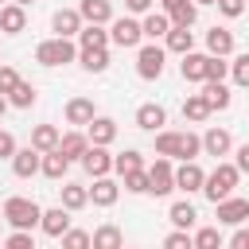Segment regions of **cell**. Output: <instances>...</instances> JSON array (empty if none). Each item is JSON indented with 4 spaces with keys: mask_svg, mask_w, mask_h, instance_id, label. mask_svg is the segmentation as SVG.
Returning a JSON list of instances; mask_svg holds the SVG:
<instances>
[{
    "mask_svg": "<svg viewBox=\"0 0 249 249\" xmlns=\"http://www.w3.org/2000/svg\"><path fill=\"white\" fill-rule=\"evenodd\" d=\"M202 152V136H195L191 128H183V132H171V128H160L156 132V156H163V160H195Z\"/></svg>",
    "mask_w": 249,
    "mask_h": 249,
    "instance_id": "6da1fadb",
    "label": "cell"
},
{
    "mask_svg": "<svg viewBox=\"0 0 249 249\" xmlns=\"http://www.w3.org/2000/svg\"><path fill=\"white\" fill-rule=\"evenodd\" d=\"M39 218H43V206H39L35 198H23V195H12V198H4V222H8L12 230H19V233H31V230L39 226Z\"/></svg>",
    "mask_w": 249,
    "mask_h": 249,
    "instance_id": "7a4b0ae2",
    "label": "cell"
},
{
    "mask_svg": "<svg viewBox=\"0 0 249 249\" xmlns=\"http://www.w3.org/2000/svg\"><path fill=\"white\" fill-rule=\"evenodd\" d=\"M237 179H241V171H237L233 163H218V167L206 175V183H202V195H206L210 202H222V198H230V195H233Z\"/></svg>",
    "mask_w": 249,
    "mask_h": 249,
    "instance_id": "3957f363",
    "label": "cell"
},
{
    "mask_svg": "<svg viewBox=\"0 0 249 249\" xmlns=\"http://www.w3.org/2000/svg\"><path fill=\"white\" fill-rule=\"evenodd\" d=\"M78 58V47H74V39H43L39 47H35V62L39 66H66V62H74Z\"/></svg>",
    "mask_w": 249,
    "mask_h": 249,
    "instance_id": "277c9868",
    "label": "cell"
},
{
    "mask_svg": "<svg viewBox=\"0 0 249 249\" xmlns=\"http://www.w3.org/2000/svg\"><path fill=\"white\" fill-rule=\"evenodd\" d=\"M163 62H167V51H163L160 43H144V47L136 51V74H140L144 82H156V78L163 74Z\"/></svg>",
    "mask_w": 249,
    "mask_h": 249,
    "instance_id": "5b68a950",
    "label": "cell"
},
{
    "mask_svg": "<svg viewBox=\"0 0 249 249\" xmlns=\"http://www.w3.org/2000/svg\"><path fill=\"white\" fill-rule=\"evenodd\" d=\"M144 171H148V195L163 198V195H171V191H175V163H171V160L156 156V163H152V167H144Z\"/></svg>",
    "mask_w": 249,
    "mask_h": 249,
    "instance_id": "8992f818",
    "label": "cell"
},
{
    "mask_svg": "<svg viewBox=\"0 0 249 249\" xmlns=\"http://www.w3.org/2000/svg\"><path fill=\"white\" fill-rule=\"evenodd\" d=\"M214 214H218V226H241V222L249 218V198L230 195V198L214 202Z\"/></svg>",
    "mask_w": 249,
    "mask_h": 249,
    "instance_id": "52a82bcc",
    "label": "cell"
},
{
    "mask_svg": "<svg viewBox=\"0 0 249 249\" xmlns=\"http://www.w3.org/2000/svg\"><path fill=\"white\" fill-rule=\"evenodd\" d=\"M109 39H113L117 47H140V43H144V31H140V23H136V19L121 16V19H113V23H109Z\"/></svg>",
    "mask_w": 249,
    "mask_h": 249,
    "instance_id": "ba28073f",
    "label": "cell"
},
{
    "mask_svg": "<svg viewBox=\"0 0 249 249\" xmlns=\"http://www.w3.org/2000/svg\"><path fill=\"white\" fill-rule=\"evenodd\" d=\"M202 183H206V171H202L195 160H187V163H179V167H175V191L195 195V191H202Z\"/></svg>",
    "mask_w": 249,
    "mask_h": 249,
    "instance_id": "9c48e42d",
    "label": "cell"
},
{
    "mask_svg": "<svg viewBox=\"0 0 249 249\" xmlns=\"http://www.w3.org/2000/svg\"><path fill=\"white\" fill-rule=\"evenodd\" d=\"M51 27H54V39H74L86 23H82L78 8H58V12L51 16Z\"/></svg>",
    "mask_w": 249,
    "mask_h": 249,
    "instance_id": "30bf717a",
    "label": "cell"
},
{
    "mask_svg": "<svg viewBox=\"0 0 249 249\" xmlns=\"http://www.w3.org/2000/svg\"><path fill=\"white\" fill-rule=\"evenodd\" d=\"M86 140H89L93 148H109V144L117 140V121H113V117H93V121L86 124Z\"/></svg>",
    "mask_w": 249,
    "mask_h": 249,
    "instance_id": "8fae6325",
    "label": "cell"
},
{
    "mask_svg": "<svg viewBox=\"0 0 249 249\" xmlns=\"http://www.w3.org/2000/svg\"><path fill=\"white\" fill-rule=\"evenodd\" d=\"M163 16L171 27H191L198 19V8H195V0H163Z\"/></svg>",
    "mask_w": 249,
    "mask_h": 249,
    "instance_id": "7c38bea8",
    "label": "cell"
},
{
    "mask_svg": "<svg viewBox=\"0 0 249 249\" xmlns=\"http://www.w3.org/2000/svg\"><path fill=\"white\" fill-rule=\"evenodd\" d=\"M78 16H82V23L105 27V23H113V4L109 0H82L78 4Z\"/></svg>",
    "mask_w": 249,
    "mask_h": 249,
    "instance_id": "4fadbf2b",
    "label": "cell"
},
{
    "mask_svg": "<svg viewBox=\"0 0 249 249\" xmlns=\"http://www.w3.org/2000/svg\"><path fill=\"white\" fill-rule=\"evenodd\" d=\"M82 167H86V175L105 179V175L113 171V156H109V148H93V144H89V152L82 156Z\"/></svg>",
    "mask_w": 249,
    "mask_h": 249,
    "instance_id": "5bb4252c",
    "label": "cell"
},
{
    "mask_svg": "<svg viewBox=\"0 0 249 249\" xmlns=\"http://www.w3.org/2000/svg\"><path fill=\"white\" fill-rule=\"evenodd\" d=\"M163 124H167V109H163V105L148 101V105L136 109V128H144V132H160Z\"/></svg>",
    "mask_w": 249,
    "mask_h": 249,
    "instance_id": "9a60e30c",
    "label": "cell"
},
{
    "mask_svg": "<svg viewBox=\"0 0 249 249\" xmlns=\"http://www.w3.org/2000/svg\"><path fill=\"white\" fill-rule=\"evenodd\" d=\"M230 148H233L230 128H218V124H214V128H206V132H202V152H206V156H214V160H218V156H226Z\"/></svg>",
    "mask_w": 249,
    "mask_h": 249,
    "instance_id": "2e32d148",
    "label": "cell"
},
{
    "mask_svg": "<svg viewBox=\"0 0 249 249\" xmlns=\"http://www.w3.org/2000/svg\"><path fill=\"white\" fill-rule=\"evenodd\" d=\"M39 163H43V156L27 144V148H19L16 156H12V171H16V179H31V175H39Z\"/></svg>",
    "mask_w": 249,
    "mask_h": 249,
    "instance_id": "e0dca14e",
    "label": "cell"
},
{
    "mask_svg": "<svg viewBox=\"0 0 249 249\" xmlns=\"http://www.w3.org/2000/svg\"><path fill=\"white\" fill-rule=\"evenodd\" d=\"M39 230H43L47 237H62V233L70 230V210H62V206H51V210H43V218H39Z\"/></svg>",
    "mask_w": 249,
    "mask_h": 249,
    "instance_id": "ac0fdd59",
    "label": "cell"
},
{
    "mask_svg": "<svg viewBox=\"0 0 249 249\" xmlns=\"http://www.w3.org/2000/svg\"><path fill=\"white\" fill-rule=\"evenodd\" d=\"M206 54H214V58L233 54V31L230 27H210L206 31Z\"/></svg>",
    "mask_w": 249,
    "mask_h": 249,
    "instance_id": "d6986e66",
    "label": "cell"
},
{
    "mask_svg": "<svg viewBox=\"0 0 249 249\" xmlns=\"http://www.w3.org/2000/svg\"><path fill=\"white\" fill-rule=\"evenodd\" d=\"M58 140H62L58 124H35V128H31V148H35L39 156L54 152V148H58Z\"/></svg>",
    "mask_w": 249,
    "mask_h": 249,
    "instance_id": "ffe728a7",
    "label": "cell"
},
{
    "mask_svg": "<svg viewBox=\"0 0 249 249\" xmlns=\"http://www.w3.org/2000/svg\"><path fill=\"white\" fill-rule=\"evenodd\" d=\"M89 249H124V237H121V226L105 222L89 233Z\"/></svg>",
    "mask_w": 249,
    "mask_h": 249,
    "instance_id": "44dd1931",
    "label": "cell"
},
{
    "mask_svg": "<svg viewBox=\"0 0 249 249\" xmlns=\"http://www.w3.org/2000/svg\"><path fill=\"white\" fill-rule=\"evenodd\" d=\"M23 27H27V8L4 4V8H0V31H4V35H19Z\"/></svg>",
    "mask_w": 249,
    "mask_h": 249,
    "instance_id": "7402d4cb",
    "label": "cell"
},
{
    "mask_svg": "<svg viewBox=\"0 0 249 249\" xmlns=\"http://www.w3.org/2000/svg\"><path fill=\"white\" fill-rule=\"evenodd\" d=\"M121 198V187H117V179H93V187H89V202L93 206H113Z\"/></svg>",
    "mask_w": 249,
    "mask_h": 249,
    "instance_id": "603a6c76",
    "label": "cell"
},
{
    "mask_svg": "<svg viewBox=\"0 0 249 249\" xmlns=\"http://www.w3.org/2000/svg\"><path fill=\"white\" fill-rule=\"evenodd\" d=\"M78 51H109V31L86 23V27L78 31Z\"/></svg>",
    "mask_w": 249,
    "mask_h": 249,
    "instance_id": "cb8c5ba5",
    "label": "cell"
},
{
    "mask_svg": "<svg viewBox=\"0 0 249 249\" xmlns=\"http://www.w3.org/2000/svg\"><path fill=\"white\" fill-rule=\"evenodd\" d=\"M93 117H97V109H93L89 97H70L66 101V124H89Z\"/></svg>",
    "mask_w": 249,
    "mask_h": 249,
    "instance_id": "d4e9b609",
    "label": "cell"
},
{
    "mask_svg": "<svg viewBox=\"0 0 249 249\" xmlns=\"http://www.w3.org/2000/svg\"><path fill=\"white\" fill-rule=\"evenodd\" d=\"M195 218H198V210H195V202H187V198L171 202V210H167V222H171L175 230H183V233L195 226Z\"/></svg>",
    "mask_w": 249,
    "mask_h": 249,
    "instance_id": "484cf974",
    "label": "cell"
},
{
    "mask_svg": "<svg viewBox=\"0 0 249 249\" xmlns=\"http://www.w3.org/2000/svg\"><path fill=\"white\" fill-rule=\"evenodd\" d=\"M163 51H175V54H191L195 51V31L191 27H171L167 35H163Z\"/></svg>",
    "mask_w": 249,
    "mask_h": 249,
    "instance_id": "4316f807",
    "label": "cell"
},
{
    "mask_svg": "<svg viewBox=\"0 0 249 249\" xmlns=\"http://www.w3.org/2000/svg\"><path fill=\"white\" fill-rule=\"evenodd\" d=\"M206 58H210V54H198V51L183 54V62H179V74H183L187 82H206Z\"/></svg>",
    "mask_w": 249,
    "mask_h": 249,
    "instance_id": "83f0119b",
    "label": "cell"
},
{
    "mask_svg": "<svg viewBox=\"0 0 249 249\" xmlns=\"http://www.w3.org/2000/svg\"><path fill=\"white\" fill-rule=\"evenodd\" d=\"M58 152H62L70 163H74V160L82 163V156L89 152V140H86V132H66V136L58 140Z\"/></svg>",
    "mask_w": 249,
    "mask_h": 249,
    "instance_id": "f1b7e54d",
    "label": "cell"
},
{
    "mask_svg": "<svg viewBox=\"0 0 249 249\" xmlns=\"http://www.w3.org/2000/svg\"><path fill=\"white\" fill-rule=\"evenodd\" d=\"M140 31H144V39H152V43H156V39H163V35L171 31V23H167V16H163V12H148V16L140 19Z\"/></svg>",
    "mask_w": 249,
    "mask_h": 249,
    "instance_id": "f546056e",
    "label": "cell"
},
{
    "mask_svg": "<svg viewBox=\"0 0 249 249\" xmlns=\"http://www.w3.org/2000/svg\"><path fill=\"white\" fill-rule=\"evenodd\" d=\"M202 97H206V105H210V113L214 109H230V89H226V82H202Z\"/></svg>",
    "mask_w": 249,
    "mask_h": 249,
    "instance_id": "4dcf8cb0",
    "label": "cell"
},
{
    "mask_svg": "<svg viewBox=\"0 0 249 249\" xmlns=\"http://www.w3.org/2000/svg\"><path fill=\"white\" fill-rule=\"evenodd\" d=\"M39 171L47 175V179H66V171H70V160L54 148V152H47L43 156V163H39Z\"/></svg>",
    "mask_w": 249,
    "mask_h": 249,
    "instance_id": "1f68e13d",
    "label": "cell"
},
{
    "mask_svg": "<svg viewBox=\"0 0 249 249\" xmlns=\"http://www.w3.org/2000/svg\"><path fill=\"white\" fill-rule=\"evenodd\" d=\"M58 191H62V202H58L62 210H82V206L89 202V187H78V183H62Z\"/></svg>",
    "mask_w": 249,
    "mask_h": 249,
    "instance_id": "d6a6232c",
    "label": "cell"
},
{
    "mask_svg": "<svg viewBox=\"0 0 249 249\" xmlns=\"http://www.w3.org/2000/svg\"><path fill=\"white\" fill-rule=\"evenodd\" d=\"M113 171L124 179V175H132V171H144V156L136 152V148H128V152H121V156H113Z\"/></svg>",
    "mask_w": 249,
    "mask_h": 249,
    "instance_id": "836d02e7",
    "label": "cell"
},
{
    "mask_svg": "<svg viewBox=\"0 0 249 249\" xmlns=\"http://www.w3.org/2000/svg\"><path fill=\"white\" fill-rule=\"evenodd\" d=\"M183 117H187V121H195V124H202V121L210 117L206 97H202V93H187V101H183Z\"/></svg>",
    "mask_w": 249,
    "mask_h": 249,
    "instance_id": "e575fe53",
    "label": "cell"
},
{
    "mask_svg": "<svg viewBox=\"0 0 249 249\" xmlns=\"http://www.w3.org/2000/svg\"><path fill=\"white\" fill-rule=\"evenodd\" d=\"M78 62L89 74H105L109 70V51H78Z\"/></svg>",
    "mask_w": 249,
    "mask_h": 249,
    "instance_id": "d590c367",
    "label": "cell"
},
{
    "mask_svg": "<svg viewBox=\"0 0 249 249\" xmlns=\"http://www.w3.org/2000/svg\"><path fill=\"white\" fill-rule=\"evenodd\" d=\"M195 249H222L226 241H222V230L218 226H202V230H195Z\"/></svg>",
    "mask_w": 249,
    "mask_h": 249,
    "instance_id": "8d00e7d4",
    "label": "cell"
},
{
    "mask_svg": "<svg viewBox=\"0 0 249 249\" xmlns=\"http://www.w3.org/2000/svg\"><path fill=\"white\" fill-rule=\"evenodd\" d=\"M35 97H39V93H35V86H31V82H19V86L8 93V105H16V109H31V105H35Z\"/></svg>",
    "mask_w": 249,
    "mask_h": 249,
    "instance_id": "74e56055",
    "label": "cell"
},
{
    "mask_svg": "<svg viewBox=\"0 0 249 249\" xmlns=\"http://www.w3.org/2000/svg\"><path fill=\"white\" fill-rule=\"evenodd\" d=\"M230 78H233L241 89H249V51H245V54H237V58L230 62Z\"/></svg>",
    "mask_w": 249,
    "mask_h": 249,
    "instance_id": "f35d334b",
    "label": "cell"
},
{
    "mask_svg": "<svg viewBox=\"0 0 249 249\" xmlns=\"http://www.w3.org/2000/svg\"><path fill=\"white\" fill-rule=\"evenodd\" d=\"M58 241H62V249H89V233H86V230H74V226H70Z\"/></svg>",
    "mask_w": 249,
    "mask_h": 249,
    "instance_id": "ab89813d",
    "label": "cell"
},
{
    "mask_svg": "<svg viewBox=\"0 0 249 249\" xmlns=\"http://www.w3.org/2000/svg\"><path fill=\"white\" fill-rule=\"evenodd\" d=\"M19 82H23V78L16 74V66H8V62H4V66H0V97H8Z\"/></svg>",
    "mask_w": 249,
    "mask_h": 249,
    "instance_id": "60d3db41",
    "label": "cell"
},
{
    "mask_svg": "<svg viewBox=\"0 0 249 249\" xmlns=\"http://www.w3.org/2000/svg\"><path fill=\"white\" fill-rule=\"evenodd\" d=\"M226 74H230V62H226V58H214V54H210V58H206V82H222Z\"/></svg>",
    "mask_w": 249,
    "mask_h": 249,
    "instance_id": "b9f144b4",
    "label": "cell"
},
{
    "mask_svg": "<svg viewBox=\"0 0 249 249\" xmlns=\"http://www.w3.org/2000/svg\"><path fill=\"white\" fill-rule=\"evenodd\" d=\"M124 191H132V195H148V171H132V175H124Z\"/></svg>",
    "mask_w": 249,
    "mask_h": 249,
    "instance_id": "7bdbcfd3",
    "label": "cell"
},
{
    "mask_svg": "<svg viewBox=\"0 0 249 249\" xmlns=\"http://www.w3.org/2000/svg\"><path fill=\"white\" fill-rule=\"evenodd\" d=\"M163 249H195V241H191V233H183V230H171V233L163 237Z\"/></svg>",
    "mask_w": 249,
    "mask_h": 249,
    "instance_id": "ee69618b",
    "label": "cell"
},
{
    "mask_svg": "<svg viewBox=\"0 0 249 249\" xmlns=\"http://www.w3.org/2000/svg\"><path fill=\"white\" fill-rule=\"evenodd\" d=\"M19 152V144H16V136L8 132V128H0V160H12Z\"/></svg>",
    "mask_w": 249,
    "mask_h": 249,
    "instance_id": "f6af8a7d",
    "label": "cell"
},
{
    "mask_svg": "<svg viewBox=\"0 0 249 249\" xmlns=\"http://www.w3.org/2000/svg\"><path fill=\"white\" fill-rule=\"evenodd\" d=\"M214 4H218V12L230 16V19H237V16L245 12V0H214Z\"/></svg>",
    "mask_w": 249,
    "mask_h": 249,
    "instance_id": "bcb514c9",
    "label": "cell"
},
{
    "mask_svg": "<svg viewBox=\"0 0 249 249\" xmlns=\"http://www.w3.org/2000/svg\"><path fill=\"white\" fill-rule=\"evenodd\" d=\"M4 249H35V237H31V233H19V230H16V233H12L8 241H4Z\"/></svg>",
    "mask_w": 249,
    "mask_h": 249,
    "instance_id": "7dc6e473",
    "label": "cell"
},
{
    "mask_svg": "<svg viewBox=\"0 0 249 249\" xmlns=\"http://www.w3.org/2000/svg\"><path fill=\"white\" fill-rule=\"evenodd\" d=\"M152 4H156V0H124V8H128L132 16H148V12H152Z\"/></svg>",
    "mask_w": 249,
    "mask_h": 249,
    "instance_id": "c3c4849f",
    "label": "cell"
},
{
    "mask_svg": "<svg viewBox=\"0 0 249 249\" xmlns=\"http://www.w3.org/2000/svg\"><path fill=\"white\" fill-rule=\"evenodd\" d=\"M230 249H249V230L245 226H237V233L230 237Z\"/></svg>",
    "mask_w": 249,
    "mask_h": 249,
    "instance_id": "681fc988",
    "label": "cell"
},
{
    "mask_svg": "<svg viewBox=\"0 0 249 249\" xmlns=\"http://www.w3.org/2000/svg\"><path fill=\"white\" fill-rule=\"evenodd\" d=\"M233 167H237L241 175H249V144H241V148H237V163H233Z\"/></svg>",
    "mask_w": 249,
    "mask_h": 249,
    "instance_id": "f907efd6",
    "label": "cell"
},
{
    "mask_svg": "<svg viewBox=\"0 0 249 249\" xmlns=\"http://www.w3.org/2000/svg\"><path fill=\"white\" fill-rule=\"evenodd\" d=\"M4 113H8V97H0V117H4Z\"/></svg>",
    "mask_w": 249,
    "mask_h": 249,
    "instance_id": "816d5d0a",
    "label": "cell"
},
{
    "mask_svg": "<svg viewBox=\"0 0 249 249\" xmlns=\"http://www.w3.org/2000/svg\"><path fill=\"white\" fill-rule=\"evenodd\" d=\"M12 4H19V8H27V4H35V0H12Z\"/></svg>",
    "mask_w": 249,
    "mask_h": 249,
    "instance_id": "f5cc1de1",
    "label": "cell"
},
{
    "mask_svg": "<svg viewBox=\"0 0 249 249\" xmlns=\"http://www.w3.org/2000/svg\"><path fill=\"white\" fill-rule=\"evenodd\" d=\"M198 4H214V0H195V8H198Z\"/></svg>",
    "mask_w": 249,
    "mask_h": 249,
    "instance_id": "db71d44e",
    "label": "cell"
},
{
    "mask_svg": "<svg viewBox=\"0 0 249 249\" xmlns=\"http://www.w3.org/2000/svg\"><path fill=\"white\" fill-rule=\"evenodd\" d=\"M0 222H4V206H0Z\"/></svg>",
    "mask_w": 249,
    "mask_h": 249,
    "instance_id": "11a10c76",
    "label": "cell"
},
{
    "mask_svg": "<svg viewBox=\"0 0 249 249\" xmlns=\"http://www.w3.org/2000/svg\"><path fill=\"white\" fill-rule=\"evenodd\" d=\"M0 8H4V0H0Z\"/></svg>",
    "mask_w": 249,
    "mask_h": 249,
    "instance_id": "9f6ffc18",
    "label": "cell"
},
{
    "mask_svg": "<svg viewBox=\"0 0 249 249\" xmlns=\"http://www.w3.org/2000/svg\"><path fill=\"white\" fill-rule=\"evenodd\" d=\"M245 4H249V0H245Z\"/></svg>",
    "mask_w": 249,
    "mask_h": 249,
    "instance_id": "6f0895ef",
    "label": "cell"
},
{
    "mask_svg": "<svg viewBox=\"0 0 249 249\" xmlns=\"http://www.w3.org/2000/svg\"><path fill=\"white\" fill-rule=\"evenodd\" d=\"M0 66H4V62H0Z\"/></svg>",
    "mask_w": 249,
    "mask_h": 249,
    "instance_id": "680465c9",
    "label": "cell"
},
{
    "mask_svg": "<svg viewBox=\"0 0 249 249\" xmlns=\"http://www.w3.org/2000/svg\"><path fill=\"white\" fill-rule=\"evenodd\" d=\"M0 249H4V245H0Z\"/></svg>",
    "mask_w": 249,
    "mask_h": 249,
    "instance_id": "91938a15",
    "label": "cell"
}]
</instances>
